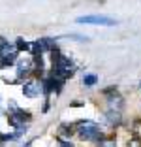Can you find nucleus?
I'll list each match as a JSON object with an SVG mask.
<instances>
[{
	"label": "nucleus",
	"mask_w": 141,
	"mask_h": 147,
	"mask_svg": "<svg viewBox=\"0 0 141 147\" xmlns=\"http://www.w3.org/2000/svg\"><path fill=\"white\" fill-rule=\"evenodd\" d=\"M98 145L96 147H117V143L113 142V140H109V138H102L100 142H96Z\"/></svg>",
	"instance_id": "nucleus-13"
},
{
	"label": "nucleus",
	"mask_w": 141,
	"mask_h": 147,
	"mask_svg": "<svg viewBox=\"0 0 141 147\" xmlns=\"http://www.w3.org/2000/svg\"><path fill=\"white\" fill-rule=\"evenodd\" d=\"M56 142H58V145H60V147H73L70 142H66V140H62V138H58Z\"/></svg>",
	"instance_id": "nucleus-14"
},
{
	"label": "nucleus",
	"mask_w": 141,
	"mask_h": 147,
	"mask_svg": "<svg viewBox=\"0 0 141 147\" xmlns=\"http://www.w3.org/2000/svg\"><path fill=\"white\" fill-rule=\"evenodd\" d=\"M15 66H17V72H15V76H17L19 81L26 79L30 74H34V62H32V59H17Z\"/></svg>",
	"instance_id": "nucleus-4"
},
{
	"label": "nucleus",
	"mask_w": 141,
	"mask_h": 147,
	"mask_svg": "<svg viewBox=\"0 0 141 147\" xmlns=\"http://www.w3.org/2000/svg\"><path fill=\"white\" fill-rule=\"evenodd\" d=\"M13 47L17 53H25V51H30V42H26L25 38H17L13 42Z\"/></svg>",
	"instance_id": "nucleus-9"
},
{
	"label": "nucleus",
	"mask_w": 141,
	"mask_h": 147,
	"mask_svg": "<svg viewBox=\"0 0 141 147\" xmlns=\"http://www.w3.org/2000/svg\"><path fill=\"white\" fill-rule=\"evenodd\" d=\"M75 132L83 142H100V140L103 138L100 126L96 125V123H92V121H79Z\"/></svg>",
	"instance_id": "nucleus-2"
},
{
	"label": "nucleus",
	"mask_w": 141,
	"mask_h": 147,
	"mask_svg": "<svg viewBox=\"0 0 141 147\" xmlns=\"http://www.w3.org/2000/svg\"><path fill=\"white\" fill-rule=\"evenodd\" d=\"M23 94L26 98H38L40 92H42V87H40V79H26L23 81Z\"/></svg>",
	"instance_id": "nucleus-5"
},
{
	"label": "nucleus",
	"mask_w": 141,
	"mask_h": 147,
	"mask_svg": "<svg viewBox=\"0 0 141 147\" xmlns=\"http://www.w3.org/2000/svg\"><path fill=\"white\" fill-rule=\"evenodd\" d=\"M32 121V115L28 111H25L23 108H19L15 104V100H9L8 104V123L13 126V128H21V126H26Z\"/></svg>",
	"instance_id": "nucleus-1"
},
{
	"label": "nucleus",
	"mask_w": 141,
	"mask_h": 147,
	"mask_svg": "<svg viewBox=\"0 0 141 147\" xmlns=\"http://www.w3.org/2000/svg\"><path fill=\"white\" fill-rule=\"evenodd\" d=\"M30 145H32V140H28V142H26V143H23L21 147H30Z\"/></svg>",
	"instance_id": "nucleus-15"
},
{
	"label": "nucleus",
	"mask_w": 141,
	"mask_h": 147,
	"mask_svg": "<svg viewBox=\"0 0 141 147\" xmlns=\"http://www.w3.org/2000/svg\"><path fill=\"white\" fill-rule=\"evenodd\" d=\"M72 134H73V126L72 125H60L58 126V136L62 140L64 138H72Z\"/></svg>",
	"instance_id": "nucleus-10"
},
{
	"label": "nucleus",
	"mask_w": 141,
	"mask_h": 147,
	"mask_svg": "<svg viewBox=\"0 0 141 147\" xmlns=\"http://www.w3.org/2000/svg\"><path fill=\"white\" fill-rule=\"evenodd\" d=\"M75 23L79 25H100V26H113L117 25V19L107 17V15H81L77 17Z\"/></svg>",
	"instance_id": "nucleus-3"
},
{
	"label": "nucleus",
	"mask_w": 141,
	"mask_h": 147,
	"mask_svg": "<svg viewBox=\"0 0 141 147\" xmlns=\"http://www.w3.org/2000/svg\"><path fill=\"white\" fill-rule=\"evenodd\" d=\"M15 51V47H13V42H9L6 36H0V57L2 55H8V53Z\"/></svg>",
	"instance_id": "nucleus-8"
},
{
	"label": "nucleus",
	"mask_w": 141,
	"mask_h": 147,
	"mask_svg": "<svg viewBox=\"0 0 141 147\" xmlns=\"http://www.w3.org/2000/svg\"><path fill=\"white\" fill-rule=\"evenodd\" d=\"M96 81H98V78H96V76H92V74L83 78V85H85V87H94V85H96Z\"/></svg>",
	"instance_id": "nucleus-12"
},
{
	"label": "nucleus",
	"mask_w": 141,
	"mask_h": 147,
	"mask_svg": "<svg viewBox=\"0 0 141 147\" xmlns=\"http://www.w3.org/2000/svg\"><path fill=\"white\" fill-rule=\"evenodd\" d=\"M19 53L17 51H11V53H8V55H2L0 57V70H6V68H9V66H13L15 62H17V59H19Z\"/></svg>",
	"instance_id": "nucleus-7"
},
{
	"label": "nucleus",
	"mask_w": 141,
	"mask_h": 147,
	"mask_svg": "<svg viewBox=\"0 0 141 147\" xmlns=\"http://www.w3.org/2000/svg\"><path fill=\"white\" fill-rule=\"evenodd\" d=\"M107 121H109V125H119L120 123V111L109 109V111H107Z\"/></svg>",
	"instance_id": "nucleus-11"
},
{
	"label": "nucleus",
	"mask_w": 141,
	"mask_h": 147,
	"mask_svg": "<svg viewBox=\"0 0 141 147\" xmlns=\"http://www.w3.org/2000/svg\"><path fill=\"white\" fill-rule=\"evenodd\" d=\"M34 42H36V45H38L40 53H51L53 49L56 47L55 38H40V40H34Z\"/></svg>",
	"instance_id": "nucleus-6"
}]
</instances>
